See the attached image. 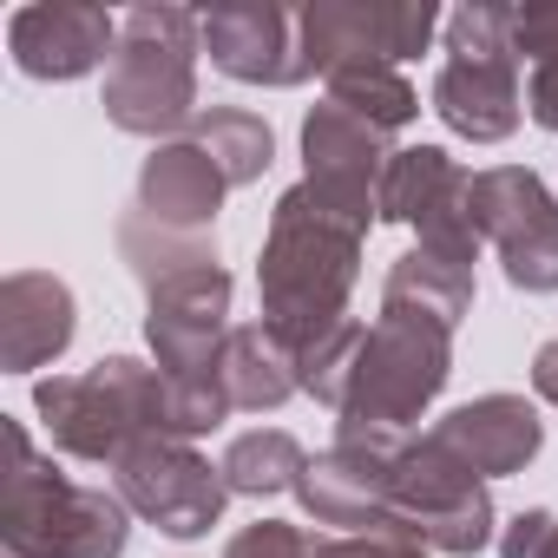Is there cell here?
<instances>
[{"mask_svg":"<svg viewBox=\"0 0 558 558\" xmlns=\"http://www.w3.org/2000/svg\"><path fill=\"white\" fill-rule=\"evenodd\" d=\"M204 14L191 8H132L119 14V47L106 60V119L132 138H184L197 106Z\"/></svg>","mask_w":558,"mask_h":558,"instance_id":"obj_4","label":"cell"},{"mask_svg":"<svg viewBox=\"0 0 558 558\" xmlns=\"http://www.w3.org/2000/svg\"><path fill=\"white\" fill-rule=\"evenodd\" d=\"M408 434H381V427H336V447L310 460L296 499L316 525H342V532H381L388 519V480H395V453Z\"/></svg>","mask_w":558,"mask_h":558,"instance_id":"obj_13","label":"cell"},{"mask_svg":"<svg viewBox=\"0 0 558 558\" xmlns=\"http://www.w3.org/2000/svg\"><path fill=\"white\" fill-rule=\"evenodd\" d=\"M119 47V14L86 0H34L8 21V53L27 80H86Z\"/></svg>","mask_w":558,"mask_h":558,"instance_id":"obj_16","label":"cell"},{"mask_svg":"<svg viewBox=\"0 0 558 558\" xmlns=\"http://www.w3.org/2000/svg\"><path fill=\"white\" fill-rule=\"evenodd\" d=\"M0 558H14V551H0Z\"/></svg>","mask_w":558,"mask_h":558,"instance_id":"obj_32","label":"cell"},{"mask_svg":"<svg viewBox=\"0 0 558 558\" xmlns=\"http://www.w3.org/2000/svg\"><path fill=\"white\" fill-rule=\"evenodd\" d=\"M329 99L342 106V112H355V119H368L375 132H401V125H414L421 119V93L408 86V73L401 66H381V60H362V66H342V73H329Z\"/></svg>","mask_w":558,"mask_h":558,"instance_id":"obj_24","label":"cell"},{"mask_svg":"<svg viewBox=\"0 0 558 558\" xmlns=\"http://www.w3.org/2000/svg\"><path fill=\"white\" fill-rule=\"evenodd\" d=\"M447 60L434 73V112L453 138L473 145H499L519 132L525 119V93H519V47H512V8L473 0V8L447 14Z\"/></svg>","mask_w":558,"mask_h":558,"instance_id":"obj_5","label":"cell"},{"mask_svg":"<svg viewBox=\"0 0 558 558\" xmlns=\"http://www.w3.org/2000/svg\"><path fill=\"white\" fill-rule=\"evenodd\" d=\"M453 375V329L427 323V316H401L381 310L375 329L355 349L336 427H381V434H408L447 388Z\"/></svg>","mask_w":558,"mask_h":558,"instance_id":"obj_6","label":"cell"},{"mask_svg":"<svg viewBox=\"0 0 558 558\" xmlns=\"http://www.w3.org/2000/svg\"><path fill=\"white\" fill-rule=\"evenodd\" d=\"M316 558H427V545L401 532H342V538H316Z\"/></svg>","mask_w":558,"mask_h":558,"instance_id":"obj_28","label":"cell"},{"mask_svg":"<svg viewBox=\"0 0 558 558\" xmlns=\"http://www.w3.org/2000/svg\"><path fill=\"white\" fill-rule=\"evenodd\" d=\"M499 558H558V512L532 506L499 525Z\"/></svg>","mask_w":558,"mask_h":558,"instance_id":"obj_27","label":"cell"},{"mask_svg":"<svg viewBox=\"0 0 558 558\" xmlns=\"http://www.w3.org/2000/svg\"><path fill=\"white\" fill-rule=\"evenodd\" d=\"M230 269L217 256H197L158 283H145V342H151V362L178 381L191 375H217L223 362V342H230Z\"/></svg>","mask_w":558,"mask_h":558,"instance_id":"obj_10","label":"cell"},{"mask_svg":"<svg viewBox=\"0 0 558 558\" xmlns=\"http://www.w3.org/2000/svg\"><path fill=\"white\" fill-rule=\"evenodd\" d=\"M381 532H401L427 551L447 558H473L499 538V512H493V486L434 434H408L395 453V480H388V519Z\"/></svg>","mask_w":558,"mask_h":558,"instance_id":"obj_7","label":"cell"},{"mask_svg":"<svg viewBox=\"0 0 558 558\" xmlns=\"http://www.w3.org/2000/svg\"><path fill=\"white\" fill-rule=\"evenodd\" d=\"M112 493L158 525L165 538H204L223 506H230V480L223 466H210L191 440H138L112 460Z\"/></svg>","mask_w":558,"mask_h":558,"instance_id":"obj_9","label":"cell"},{"mask_svg":"<svg viewBox=\"0 0 558 558\" xmlns=\"http://www.w3.org/2000/svg\"><path fill=\"white\" fill-rule=\"evenodd\" d=\"M132 506L106 486L66 480L34 453L27 427L8 421V480H0V551L14 558H125Z\"/></svg>","mask_w":558,"mask_h":558,"instance_id":"obj_3","label":"cell"},{"mask_svg":"<svg viewBox=\"0 0 558 558\" xmlns=\"http://www.w3.org/2000/svg\"><path fill=\"white\" fill-rule=\"evenodd\" d=\"M217 375H223L230 408H250V414H269V408H283V401L303 395V355H296L283 336H276L263 316L230 329Z\"/></svg>","mask_w":558,"mask_h":558,"instance_id":"obj_20","label":"cell"},{"mask_svg":"<svg viewBox=\"0 0 558 558\" xmlns=\"http://www.w3.org/2000/svg\"><path fill=\"white\" fill-rule=\"evenodd\" d=\"M473 230L499 250L506 283L525 296L558 290V197L525 165L473 171Z\"/></svg>","mask_w":558,"mask_h":558,"instance_id":"obj_8","label":"cell"},{"mask_svg":"<svg viewBox=\"0 0 558 558\" xmlns=\"http://www.w3.org/2000/svg\"><path fill=\"white\" fill-rule=\"evenodd\" d=\"M381 310H401V316H427L440 329H460L466 310H473V263H453L440 250H408L395 256L388 283H381Z\"/></svg>","mask_w":558,"mask_h":558,"instance_id":"obj_21","label":"cell"},{"mask_svg":"<svg viewBox=\"0 0 558 558\" xmlns=\"http://www.w3.org/2000/svg\"><path fill=\"white\" fill-rule=\"evenodd\" d=\"M381 223H401L421 236V250H440L453 263H480L473 230V171L440 145H401L381 184Z\"/></svg>","mask_w":558,"mask_h":558,"instance_id":"obj_11","label":"cell"},{"mask_svg":"<svg viewBox=\"0 0 558 558\" xmlns=\"http://www.w3.org/2000/svg\"><path fill=\"white\" fill-rule=\"evenodd\" d=\"M375 223L336 210L316 184H290L269 210V236L256 250V296L263 323L296 355L349 323V296L362 276V243Z\"/></svg>","mask_w":558,"mask_h":558,"instance_id":"obj_2","label":"cell"},{"mask_svg":"<svg viewBox=\"0 0 558 558\" xmlns=\"http://www.w3.org/2000/svg\"><path fill=\"white\" fill-rule=\"evenodd\" d=\"M388 165H395L388 132H375L368 119L342 112L336 99H323V106L303 119V184H316L336 210L375 223V217H381Z\"/></svg>","mask_w":558,"mask_h":558,"instance_id":"obj_14","label":"cell"},{"mask_svg":"<svg viewBox=\"0 0 558 558\" xmlns=\"http://www.w3.org/2000/svg\"><path fill=\"white\" fill-rule=\"evenodd\" d=\"M217 466H223L230 493H243V499H276V493H296V486H303L310 447H303L296 434H283V427H250V434H236V440L223 447Z\"/></svg>","mask_w":558,"mask_h":558,"instance_id":"obj_22","label":"cell"},{"mask_svg":"<svg viewBox=\"0 0 558 558\" xmlns=\"http://www.w3.org/2000/svg\"><path fill=\"white\" fill-rule=\"evenodd\" d=\"M303 27V60L310 73H342V66H362V60H381V66H401L414 60L440 27L447 14L434 0H408V8H368V0H316V8L296 14Z\"/></svg>","mask_w":558,"mask_h":558,"instance_id":"obj_12","label":"cell"},{"mask_svg":"<svg viewBox=\"0 0 558 558\" xmlns=\"http://www.w3.org/2000/svg\"><path fill=\"white\" fill-rule=\"evenodd\" d=\"M223 191H230V178H223L217 158L184 132V138H165V145L145 158L132 210H138L145 223H158V230L210 236V223H217V210H223Z\"/></svg>","mask_w":558,"mask_h":558,"instance_id":"obj_17","label":"cell"},{"mask_svg":"<svg viewBox=\"0 0 558 558\" xmlns=\"http://www.w3.org/2000/svg\"><path fill=\"white\" fill-rule=\"evenodd\" d=\"M191 138L217 158V171L230 178V191L256 184V178L269 171V158H276V132H269V119L250 112V106H204V112L191 119Z\"/></svg>","mask_w":558,"mask_h":558,"instance_id":"obj_23","label":"cell"},{"mask_svg":"<svg viewBox=\"0 0 558 558\" xmlns=\"http://www.w3.org/2000/svg\"><path fill=\"white\" fill-rule=\"evenodd\" d=\"M34 414H40L53 453L112 466L138 440H197V434L223 427L230 395H223V375L178 381V375L145 368L132 355H106L80 375L34 381Z\"/></svg>","mask_w":558,"mask_h":558,"instance_id":"obj_1","label":"cell"},{"mask_svg":"<svg viewBox=\"0 0 558 558\" xmlns=\"http://www.w3.org/2000/svg\"><path fill=\"white\" fill-rule=\"evenodd\" d=\"M512 47L519 60H558V8H512Z\"/></svg>","mask_w":558,"mask_h":558,"instance_id":"obj_29","label":"cell"},{"mask_svg":"<svg viewBox=\"0 0 558 558\" xmlns=\"http://www.w3.org/2000/svg\"><path fill=\"white\" fill-rule=\"evenodd\" d=\"M204 53L223 80L236 86H303V27L290 8H263V0H223L204 14Z\"/></svg>","mask_w":558,"mask_h":558,"instance_id":"obj_15","label":"cell"},{"mask_svg":"<svg viewBox=\"0 0 558 558\" xmlns=\"http://www.w3.org/2000/svg\"><path fill=\"white\" fill-rule=\"evenodd\" d=\"M223 558H316V538L290 519H256L223 545Z\"/></svg>","mask_w":558,"mask_h":558,"instance_id":"obj_26","label":"cell"},{"mask_svg":"<svg viewBox=\"0 0 558 558\" xmlns=\"http://www.w3.org/2000/svg\"><path fill=\"white\" fill-rule=\"evenodd\" d=\"M532 388H538V401H551V408H558V336L532 355Z\"/></svg>","mask_w":558,"mask_h":558,"instance_id":"obj_31","label":"cell"},{"mask_svg":"<svg viewBox=\"0 0 558 558\" xmlns=\"http://www.w3.org/2000/svg\"><path fill=\"white\" fill-rule=\"evenodd\" d=\"M434 440H447L480 480H506V473H525L545 447V421L525 395H480V401H460L453 414H440Z\"/></svg>","mask_w":558,"mask_h":558,"instance_id":"obj_19","label":"cell"},{"mask_svg":"<svg viewBox=\"0 0 558 558\" xmlns=\"http://www.w3.org/2000/svg\"><path fill=\"white\" fill-rule=\"evenodd\" d=\"M525 112H532V125L558 132V60H538V66H532V80H525Z\"/></svg>","mask_w":558,"mask_h":558,"instance_id":"obj_30","label":"cell"},{"mask_svg":"<svg viewBox=\"0 0 558 558\" xmlns=\"http://www.w3.org/2000/svg\"><path fill=\"white\" fill-rule=\"evenodd\" d=\"M73 329H80V303L53 269H14L0 283V368L8 375H34L60 362L73 349Z\"/></svg>","mask_w":558,"mask_h":558,"instance_id":"obj_18","label":"cell"},{"mask_svg":"<svg viewBox=\"0 0 558 558\" xmlns=\"http://www.w3.org/2000/svg\"><path fill=\"white\" fill-rule=\"evenodd\" d=\"M119 256L132 263L138 283H158V276H171V269H184L197 256H217V243L210 236H184V230H158L138 210H125L119 217Z\"/></svg>","mask_w":558,"mask_h":558,"instance_id":"obj_25","label":"cell"}]
</instances>
